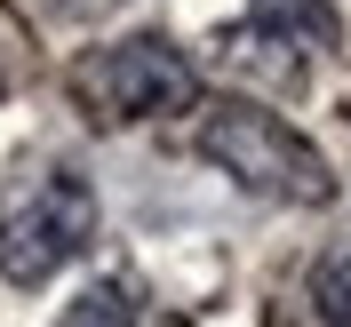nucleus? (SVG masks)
Masks as SVG:
<instances>
[{
    "mask_svg": "<svg viewBox=\"0 0 351 327\" xmlns=\"http://www.w3.org/2000/svg\"><path fill=\"white\" fill-rule=\"evenodd\" d=\"M72 96L88 104V120L128 128V120H168V112L199 104V72L176 40L136 32V40H112L88 64H72Z\"/></svg>",
    "mask_w": 351,
    "mask_h": 327,
    "instance_id": "7ed1b4c3",
    "label": "nucleus"
},
{
    "mask_svg": "<svg viewBox=\"0 0 351 327\" xmlns=\"http://www.w3.org/2000/svg\"><path fill=\"white\" fill-rule=\"evenodd\" d=\"M56 327H136V304L120 295V287H88V295H72L64 319Z\"/></svg>",
    "mask_w": 351,
    "mask_h": 327,
    "instance_id": "423d86ee",
    "label": "nucleus"
},
{
    "mask_svg": "<svg viewBox=\"0 0 351 327\" xmlns=\"http://www.w3.org/2000/svg\"><path fill=\"white\" fill-rule=\"evenodd\" d=\"M48 8H56V16H72V24H80V16H112L120 0H48Z\"/></svg>",
    "mask_w": 351,
    "mask_h": 327,
    "instance_id": "0eeeda50",
    "label": "nucleus"
},
{
    "mask_svg": "<svg viewBox=\"0 0 351 327\" xmlns=\"http://www.w3.org/2000/svg\"><path fill=\"white\" fill-rule=\"evenodd\" d=\"M304 319L311 327H351V247L343 256H319L304 271Z\"/></svg>",
    "mask_w": 351,
    "mask_h": 327,
    "instance_id": "39448f33",
    "label": "nucleus"
},
{
    "mask_svg": "<svg viewBox=\"0 0 351 327\" xmlns=\"http://www.w3.org/2000/svg\"><path fill=\"white\" fill-rule=\"evenodd\" d=\"M319 48H335V8L328 0H256L223 32V56L240 72H263V80H295Z\"/></svg>",
    "mask_w": 351,
    "mask_h": 327,
    "instance_id": "20e7f679",
    "label": "nucleus"
},
{
    "mask_svg": "<svg viewBox=\"0 0 351 327\" xmlns=\"http://www.w3.org/2000/svg\"><path fill=\"white\" fill-rule=\"evenodd\" d=\"M199 160H216V168L232 175L240 192H256V199H295V208L335 199L328 160L263 104H216L199 120Z\"/></svg>",
    "mask_w": 351,
    "mask_h": 327,
    "instance_id": "f257e3e1",
    "label": "nucleus"
},
{
    "mask_svg": "<svg viewBox=\"0 0 351 327\" xmlns=\"http://www.w3.org/2000/svg\"><path fill=\"white\" fill-rule=\"evenodd\" d=\"M88 240H96V192H88V175L40 168V175H24V184L0 192V271L16 287L56 280L72 256H88Z\"/></svg>",
    "mask_w": 351,
    "mask_h": 327,
    "instance_id": "f03ea898",
    "label": "nucleus"
}]
</instances>
